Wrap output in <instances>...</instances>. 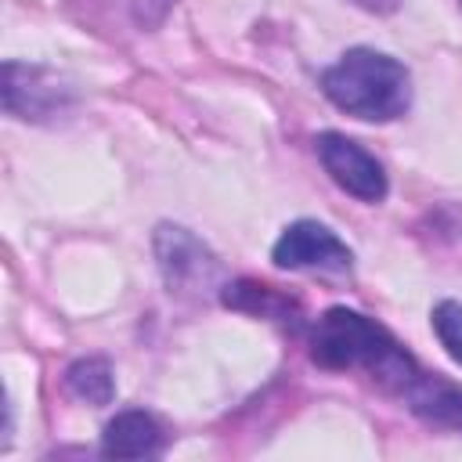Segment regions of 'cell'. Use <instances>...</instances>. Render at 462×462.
I'll use <instances>...</instances> for the list:
<instances>
[{
	"label": "cell",
	"mask_w": 462,
	"mask_h": 462,
	"mask_svg": "<svg viewBox=\"0 0 462 462\" xmlns=\"http://www.w3.org/2000/svg\"><path fill=\"white\" fill-rule=\"evenodd\" d=\"M310 357L321 368H365L401 397H408L426 375L379 321L346 307H332L318 318L310 332Z\"/></svg>",
	"instance_id": "1"
},
{
	"label": "cell",
	"mask_w": 462,
	"mask_h": 462,
	"mask_svg": "<svg viewBox=\"0 0 462 462\" xmlns=\"http://www.w3.org/2000/svg\"><path fill=\"white\" fill-rule=\"evenodd\" d=\"M321 90L339 112L354 119L390 123L404 116L411 101V76L397 58L372 47H354L332 69H325Z\"/></svg>",
	"instance_id": "2"
},
{
	"label": "cell",
	"mask_w": 462,
	"mask_h": 462,
	"mask_svg": "<svg viewBox=\"0 0 462 462\" xmlns=\"http://www.w3.org/2000/svg\"><path fill=\"white\" fill-rule=\"evenodd\" d=\"M0 94H4V108L18 119H54L65 116L72 105V87H65L54 72L22 61L4 65Z\"/></svg>",
	"instance_id": "3"
},
{
	"label": "cell",
	"mask_w": 462,
	"mask_h": 462,
	"mask_svg": "<svg viewBox=\"0 0 462 462\" xmlns=\"http://www.w3.org/2000/svg\"><path fill=\"white\" fill-rule=\"evenodd\" d=\"M318 159L325 166V173L354 199L361 202H383L386 199V173L379 166V159L372 152H365L357 141L343 137V134H321L318 141Z\"/></svg>",
	"instance_id": "4"
},
{
	"label": "cell",
	"mask_w": 462,
	"mask_h": 462,
	"mask_svg": "<svg viewBox=\"0 0 462 462\" xmlns=\"http://www.w3.org/2000/svg\"><path fill=\"white\" fill-rule=\"evenodd\" d=\"M274 263L285 271H350L354 253L346 249V242L336 238V231H328L318 220H296L282 231V238L274 242Z\"/></svg>",
	"instance_id": "5"
},
{
	"label": "cell",
	"mask_w": 462,
	"mask_h": 462,
	"mask_svg": "<svg viewBox=\"0 0 462 462\" xmlns=\"http://www.w3.org/2000/svg\"><path fill=\"white\" fill-rule=\"evenodd\" d=\"M155 249H159V267L170 289H209L217 274V260L184 227H159Z\"/></svg>",
	"instance_id": "6"
},
{
	"label": "cell",
	"mask_w": 462,
	"mask_h": 462,
	"mask_svg": "<svg viewBox=\"0 0 462 462\" xmlns=\"http://www.w3.org/2000/svg\"><path fill=\"white\" fill-rule=\"evenodd\" d=\"M162 444L166 433L148 411H119L101 433V451L108 458H148L159 455Z\"/></svg>",
	"instance_id": "7"
},
{
	"label": "cell",
	"mask_w": 462,
	"mask_h": 462,
	"mask_svg": "<svg viewBox=\"0 0 462 462\" xmlns=\"http://www.w3.org/2000/svg\"><path fill=\"white\" fill-rule=\"evenodd\" d=\"M65 386L72 397L87 401V404H108L116 397V379L105 357H79L69 365L65 372Z\"/></svg>",
	"instance_id": "8"
},
{
	"label": "cell",
	"mask_w": 462,
	"mask_h": 462,
	"mask_svg": "<svg viewBox=\"0 0 462 462\" xmlns=\"http://www.w3.org/2000/svg\"><path fill=\"white\" fill-rule=\"evenodd\" d=\"M433 332L440 339V346L451 354V361L462 365V303L444 300L433 307Z\"/></svg>",
	"instance_id": "9"
},
{
	"label": "cell",
	"mask_w": 462,
	"mask_h": 462,
	"mask_svg": "<svg viewBox=\"0 0 462 462\" xmlns=\"http://www.w3.org/2000/svg\"><path fill=\"white\" fill-rule=\"evenodd\" d=\"M354 4L365 7V11H375V14H390V11L401 7V0H354Z\"/></svg>",
	"instance_id": "10"
}]
</instances>
